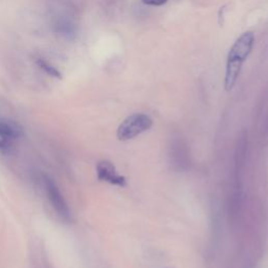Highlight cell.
<instances>
[{
	"label": "cell",
	"mask_w": 268,
	"mask_h": 268,
	"mask_svg": "<svg viewBox=\"0 0 268 268\" xmlns=\"http://www.w3.org/2000/svg\"><path fill=\"white\" fill-rule=\"evenodd\" d=\"M254 43V35L252 32H245L236 40L230 47L227 55L224 87L226 91H230L235 87V85L240 76L243 63L245 62L250 55Z\"/></svg>",
	"instance_id": "1"
},
{
	"label": "cell",
	"mask_w": 268,
	"mask_h": 268,
	"mask_svg": "<svg viewBox=\"0 0 268 268\" xmlns=\"http://www.w3.org/2000/svg\"><path fill=\"white\" fill-rule=\"evenodd\" d=\"M153 121L147 114L136 113L124 119L117 128L116 136L119 141H129L151 128Z\"/></svg>",
	"instance_id": "2"
},
{
	"label": "cell",
	"mask_w": 268,
	"mask_h": 268,
	"mask_svg": "<svg viewBox=\"0 0 268 268\" xmlns=\"http://www.w3.org/2000/svg\"><path fill=\"white\" fill-rule=\"evenodd\" d=\"M43 186L46 193L48 201L52 204L56 213L65 221H69L71 219L70 211L68 205L63 197L62 193L56 185V182L50 176H43Z\"/></svg>",
	"instance_id": "3"
},
{
	"label": "cell",
	"mask_w": 268,
	"mask_h": 268,
	"mask_svg": "<svg viewBox=\"0 0 268 268\" xmlns=\"http://www.w3.org/2000/svg\"><path fill=\"white\" fill-rule=\"evenodd\" d=\"M96 175L100 180L106 181L110 185L117 187L126 186V178L117 173L115 167L110 162L103 161L97 164Z\"/></svg>",
	"instance_id": "4"
},
{
	"label": "cell",
	"mask_w": 268,
	"mask_h": 268,
	"mask_svg": "<svg viewBox=\"0 0 268 268\" xmlns=\"http://www.w3.org/2000/svg\"><path fill=\"white\" fill-rule=\"evenodd\" d=\"M23 129L16 121L0 118V138L14 142L23 137Z\"/></svg>",
	"instance_id": "5"
},
{
	"label": "cell",
	"mask_w": 268,
	"mask_h": 268,
	"mask_svg": "<svg viewBox=\"0 0 268 268\" xmlns=\"http://www.w3.org/2000/svg\"><path fill=\"white\" fill-rule=\"evenodd\" d=\"M38 63L41 66V68H43L47 72V74H50L51 76H55V77H60V74L57 71V69L55 67L50 66L46 62H44V61H42V60H39Z\"/></svg>",
	"instance_id": "6"
},
{
	"label": "cell",
	"mask_w": 268,
	"mask_h": 268,
	"mask_svg": "<svg viewBox=\"0 0 268 268\" xmlns=\"http://www.w3.org/2000/svg\"><path fill=\"white\" fill-rule=\"evenodd\" d=\"M144 5L151 6V7H161L167 4L168 0H142Z\"/></svg>",
	"instance_id": "7"
}]
</instances>
